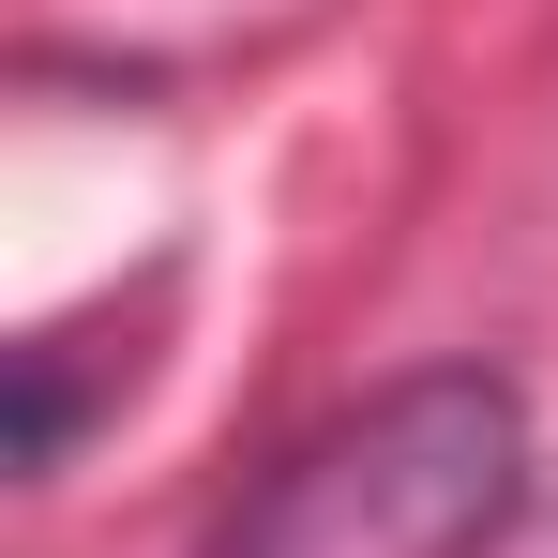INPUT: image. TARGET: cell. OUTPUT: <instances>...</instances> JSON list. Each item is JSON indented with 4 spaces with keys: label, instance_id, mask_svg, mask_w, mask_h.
<instances>
[{
    "label": "cell",
    "instance_id": "obj_1",
    "mask_svg": "<svg viewBox=\"0 0 558 558\" xmlns=\"http://www.w3.org/2000/svg\"><path fill=\"white\" fill-rule=\"evenodd\" d=\"M513 483H529L513 377L438 363L348 408L332 438H302L257 483V513L227 529V558H483L513 529Z\"/></svg>",
    "mask_w": 558,
    "mask_h": 558
}]
</instances>
